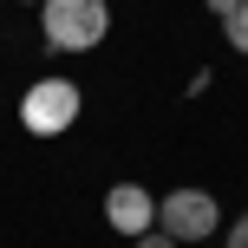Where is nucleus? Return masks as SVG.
<instances>
[{
    "label": "nucleus",
    "instance_id": "f03ea898",
    "mask_svg": "<svg viewBox=\"0 0 248 248\" xmlns=\"http://www.w3.org/2000/svg\"><path fill=\"white\" fill-rule=\"evenodd\" d=\"M157 229L170 242H209L216 229H222V202H216L209 189L183 183V189H170V196H157Z\"/></svg>",
    "mask_w": 248,
    "mask_h": 248
},
{
    "label": "nucleus",
    "instance_id": "20e7f679",
    "mask_svg": "<svg viewBox=\"0 0 248 248\" xmlns=\"http://www.w3.org/2000/svg\"><path fill=\"white\" fill-rule=\"evenodd\" d=\"M105 222L137 242L144 229H157V196H150L144 183H111V189H105Z\"/></svg>",
    "mask_w": 248,
    "mask_h": 248
},
{
    "label": "nucleus",
    "instance_id": "1a4fd4ad",
    "mask_svg": "<svg viewBox=\"0 0 248 248\" xmlns=\"http://www.w3.org/2000/svg\"><path fill=\"white\" fill-rule=\"evenodd\" d=\"M26 7H46V0H26Z\"/></svg>",
    "mask_w": 248,
    "mask_h": 248
},
{
    "label": "nucleus",
    "instance_id": "39448f33",
    "mask_svg": "<svg viewBox=\"0 0 248 248\" xmlns=\"http://www.w3.org/2000/svg\"><path fill=\"white\" fill-rule=\"evenodd\" d=\"M222 33H229V46H235V52H248V0H235V13L222 20Z\"/></svg>",
    "mask_w": 248,
    "mask_h": 248
},
{
    "label": "nucleus",
    "instance_id": "f257e3e1",
    "mask_svg": "<svg viewBox=\"0 0 248 248\" xmlns=\"http://www.w3.org/2000/svg\"><path fill=\"white\" fill-rule=\"evenodd\" d=\"M39 33L52 52H92L111 33V7L105 0H46L39 7Z\"/></svg>",
    "mask_w": 248,
    "mask_h": 248
},
{
    "label": "nucleus",
    "instance_id": "0eeeda50",
    "mask_svg": "<svg viewBox=\"0 0 248 248\" xmlns=\"http://www.w3.org/2000/svg\"><path fill=\"white\" fill-rule=\"evenodd\" d=\"M222 248H248V216H235V222H229V235H222Z\"/></svg>",
    "mask_w": 248,
    "mask_h": 248
},
{
    "label": "nucleus",
    "instance_id": "7ed1b4c3",
    "mask_svg": "<svg viewBox=\"0 0 248 248\" xmlns=\"http://www.w3.org/2000/svg\"><path fill=\"white\" fill-rule=\"evenodd\" d=\"M20 124L33 137H59V131H72L78 124V85L72 78H39V85H26V98H20Z\"/></svg>",
    "mask_w": 248,
    "mask_h": 248
},
{
    "label": "nucleus",
    "instance_id": "423d86ee",
    "mask_svg": "<svg viewBox=\"0 0 248 248\" xmlns=\"http://www.w3.org/2000/svg\"><path fill=\"white\" fill-rule=\"evenodd\" d=\"M131 248H183V242H170V235H163V229H144V235H137Z\"/></svg>",
    "mask_w": 248,
    "mask_h": 248
},
{
    "label": "nucleus",
    "instance_id": "6e6552de",
    "mask_svg": "<svg viewBox=\"0 0 248 248\" xmlns=\"http://www.w3.org/2000/svg\"><path fill=\"white\" fill-rule=\"evenodd\" d=\"M202 7H209L216 20H229V13H235V0H202Z\"/></svg>",
    "mask_w": 248,
    "mask_h": 248
}]
</instances>
